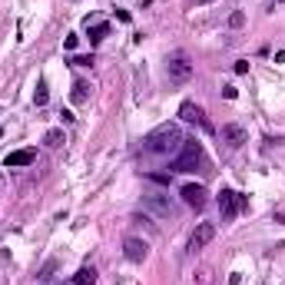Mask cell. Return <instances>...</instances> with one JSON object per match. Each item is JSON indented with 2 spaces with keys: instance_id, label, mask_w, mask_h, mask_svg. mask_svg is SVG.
<instances>
[{
  "instance_id": "cell-18",
  "label": "cell",
  "mask_w": 285,
  "mask_h": 285,
  "mask_svg": "<svg viewBox=\"0 0 285 285\" xmlns=\"http://www.w3.org/2000/svg\"><path fill=\"white\" fill-rule=\"evenodd\" d=\"M222 96H226V100H235V96H239V90H235L232 83H226V86H222Z\"/></svg>"
},
{
  "instance_id": "cell-20",
  "label": "cell",
  "mask_w": 285,
  "mask_h": 285,
  "mask_svg": "<svg viewBox=\"0 0 285 285\" xmlns=\"http://www.w3.org/2000/svg\"><path fill=\"white\" fill-rule=\"evenodd\" d=\"M76 43H80V37H76V33H70V37L63 40V47H67V50H76Z\"/></svg>"
},
{
  "instance_id": "cell-17",
  "label": "cell",
  "mask_w": 285,
  "mask_h": 285,
  "mask_svg": "<svg viewBox=\"0 0 285 285\" xmlns=\"http://www.w3.org/2000/svg\"><path fill=\"white\" fill-rule=\"evenodd\" d=\"M242 24H246V17H242V10H235L232 17H229V27H235V30H239Z\"/></svg>"
},
{
  "instance_id": "cell-7",
  "label": "cell",
  "mask_w": 285,
  "mask_h": 285,
  "mask_svg": "<svg viewBox=\"0 0 285 285\" xmlns=\"http://www.w3.org/2000/svg\"><path fill=\"white\" fill-rule=\"evenodd\" d=\"M183 203L186 206H192V209H203V206H206V189H203V186H199V183H189V186H183Z\"/></svg>"
},
{
  "instance_id": "cell-1",
  "label": "cell",
  "mask_w": 285,
  "mask_h": 285,
  "mask_svg": "<svg viewBox=\"0 0 285 285\" xmlns=\"http://www.w3.org/2000/svg\"><path fill=\"white\" fill-rule=\"evenodd\" d=\"M183 143H186V136H183V129H179V123H163V126H156L143 140L146 152H152V156H176Z\"/></svg>"
},
{
  "instance_id": "cell-14",
  "label": "cell",
  "mask_w": 285,
  "mask_h": 285,
  "mask_svg": "<svg viewBox=\"0 0 285 285\" xmlns=\"http://www.w3.org/2000/svg\"><path fill=\"white\" fill-rule=\"evenodd\" d=\"M70 100H73V103H86V100H90V83H86V80H76V83H73Z\"/></svg>"
},
{
  "instance_id": "cell-9",
  "label": "cell",
  "mask_w": 285,
  "mask_h": 285,
  "mask_svg": "<svg viewBox=\"0 0 285 285\" xmlns=\"http://www.w3.org/2000/svg\"><path fill=\"white\" fill-rule=\"evenodd\" d=\"M222 140H226L229 146H232V149H239V146L249 140V133L239 126V123H226V126H222Z\"/></svg>"
},
{
  "instance_id": "cell-22",
  "label": "cell",
  "mask_w": 285,
  "mask_h": 285,
  "mask_svg": "<svg viewBox=\"0 0 285 285\" xmlns=\"http://www.w3.org/2000/svg\"><path fill=\"white\" fill-rule=\"evenodd\" d=\"M275 4H285V0H275Z\"/></svg>"
},
{
  "instance_id": "cell-21",
  "label": "cell",
  "mask_w": 285,
  "mask_h": 285,
  "mask_svg": "<svg viewBox=\"0 0 285 285\" xmlns=\"http://www.w3.org/2000/svg\"><path fill=\"white\" fill-rule=\"evenodd\" d=\"M235 73H239V76L249 73V63H246V60H239V63H235Z\"/></svg>"
},
{
  "instance_id": "cell-6",
  "label": "cell",
  "mask_w": 285,
  "mask_h": 285,
  "mask_svg": "<svg viewBox=\"0 0 285 285\" xmlns=\"http://www.w3.org/2000/svg\"><path fill=\"white\" fill-rule=\"evenodd\" d=\"M212 239H215V226H212V222H199L196 232H192V239H189V252H199V249H206Z\"/></svg>"
},
{
  "instance_id": "cell-23",
  "label": "cell",
  "mask_w": 285,
  "mask_h": 285,
  "mask_svg": "<svg viewBox=\"0 0 285 285\" xmlns=\"http://www.w3.org/2000/svg\"><path fill=\"white\" fill-rule=\"evenodd\" d=\"M0 136H4V133H0Z\"/></svg>"
},
{
  "instance_id": "cell-5",
  "label": "cell",
  "mask_w": 285,
  "mask_h": 285,
  "mask_svg": "<svg viewBox=\"0 0 285 285\" xmlns=\"http://www.w3.org/2000/svg\"><path fill=\"white\" fill-rule=\"evenodd\" d=\"M179 120H183V123H189V126H199L203 133H215V129H212V123L206 120L203 106H196L192 100H186L183 106H179Z\"/></svg>"
},
{
  "instance_id": "cell-4",
  "label": "cell",
  "mask_w": 285,
  "mask_h": 285,
  "mask_svg": "<svg viewBox=\"0 0 285 285\" xmlns=\"http://www.w3.org/2000/svg\"><path fill=\"white\" fill-rule=\"evenodd\" d=\"M246 206H249V199L239 196V192H232V189H222V192H219V215H222V222L235 219V215L246 209Z\"/></svg>"
},
{
  "instance_id": "cell-10",
  "label": "cell",
  "mask_w": 285,
  "mask_h": 285,
  "mask_svg": "<svg viewBox=\"0 0 285 285\" xmlns=\"http://www.w3.org/2000/svg\"><path fill=\"white\" fill-rule=\"evenodd\" d=\"M146 252H149V249H146V242H140V239H126L123 242V255H126L129 262H143Z\"/></svg>"
},
{
  "instance_id": "cell-11",
  "label": "cell",
  "mask_w": 285,
  "mask_h": 285,
  "mask_svg": "<svg viewBox=\"0 0 285 285\" xmlns=\"http://www.w3.org/2000/svg\"><path fill=\"white\" fill-rule=\"evenodd\" d=\"M143 206H146V209H152L156 215H172V206H169V199H166V196H146Z\"/></svg>"
},
{
  "instance_id": "cell-13",
  "label": "cell",
  "mask_w": 285,
  "mask_h": 285,
  "mask_svg": "<svg viewBox=\"0 0 285 285\" xmlns=\"http://www.w3.org/2000/svg\"><path fill=\"white\" fill-rule=\"evenodd\" d=\"M73 285H96V269L93 266H83L80 272L73 275Z\"/></svg>"
},
{
  "instance_id": "cell-16",
  "label": "cell",
  "mask_w": 285,
  "mask_h": 285,
  "mask_svg": "<svg viewBox=\"0 0 285 285\" xmlns=\"http://www.w3.org/2000/svg\"><path fill=\"white\" fill-rule=\"evenodd\" d=\"M47 146H53V149H57L60 143H63V133H60V129H50V133H47V140H43Z\"/></svg>"
},
{
  "instance_id": "cell-19",
  "label": "cell",
  "mask_w": 285,
  "mask_h": 285,
  "mask_svg": "<svg viewBox=\"0 0 285 285\" xmlns=\"http://www.w3.org/2000/svg\"><path fill=\"white\" fill-rule=\"evenodd\" d=\"M73 67H93V53L90 57H73Z\"/></svg>"
},
{
  "instance_id": "cell-8",
  "label": "cell",
  "mask_w": 285,
  "mask_h": 285,
  "mask_svg": "<svg viewBox=\"0 0 285 285\" xmlns=\"http://www.w3.org/2000/svg\"><path fill=\"white\" fill-rule=\"evenodd\" d=\"M33 159H37V149H30V146H27V149H13L10 156L4 159V166H7V169H20V166H30Z\"/></svg>"
},
{
  "instance_id": "cell-2",
  "label": "cell",
  "mask_w": 285,
  "mask_h": 285,
  "mask_svg": "<svg viewBox=\"0 0 285 285\" xmlns=\"http://www.w3.org/2000/svg\"><path fill=\"white\" fill-rule=\"evenodd\" d=\"M199 166H206L203 143L186 140L183 146H179V152L172 156V169H176V172H192V169H199Z\"/></svg>"
},
{
  "instance_id": "cell-15",
  "label": "cell",
  "mask_w": 285,
  "mask_h": 285,
  "mask_svg": "<svg viewBox=\"0 0 285 285\" xmlns=\"http://www.w3.org/2000/svg\"><path fill=\"white\" fill-rule=\"evenodd\" d=\"M47 100H50V93H47V83L40 80L37 90H33V103H37V106H47Z\"/></svg>"
},
{
  "instance_id": "cell-12",
  "label": "cell",
  "mask_w": 285,
  "mask_h": 285,
  "mask_svg": "<svg viewBox=\"0 0 285 285\" xmlns=\"http://www.w3.org/2000/svg\"><path fill=\"white\" fill-rule=\"evenodd\" d=\"M86 30H90V43H100L103 37H109V24H100L96 17H86Z\"/></svg>"
},
{
  "instance_id": "cell-3",
  "label": "cell",
  "mask_w": 285,
  "mask_h": 285,
  "mask_svg": "<svg viewBox=\"0 0 285 285\" xmlns=\"http://www.w3.org/2000/svg\"><path fill=\"white\" fill-rule=\"evenodd\" d=\"M166 76H169V83H189L192 76V60L186 50H172L169 57H166Z\"/></svg>"
}]
</instances>
